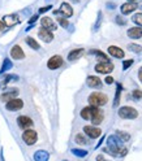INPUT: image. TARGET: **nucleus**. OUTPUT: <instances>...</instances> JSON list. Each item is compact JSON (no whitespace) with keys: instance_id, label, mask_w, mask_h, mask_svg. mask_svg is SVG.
Instances as JSON below:
<instances>
[{"instance_id":"obj_6","label":"nucleus","mask_w":142,"mask_h":161,"mask_svg":"<svg viewBox=\"0 0 142 161\" xmlns=\"http://www.w3.org/2000/svg\"><path fill=\"white\" fill-rule=\"evenodd\" d=\"M53 13L55 14H63L64 17H72L73 16V8L72 5H69L68 3H61V5H60V9L59 10H53Z\"/></svg>"},{"instance_id":"obj_39","label":"nucleus","mask_w":142,"mask_h":161,"mask_svg":"<svg viewBox=\"0 0 142 161\" xmlns=\"http://www.w3.org/2000/svg\"><path fill=\"white\" fill-rule=\"evenodd\" d=\"M52 7L51 5H47V7H42V8H39V13H45V12H47V10H50Z\"/></svg>"},{"instance_id":"obj_7","label":"nucleus","mask_w":142,"mask_h":161,"mask_svg":"<svg viewBox=\"0 0 142 161\" xmlns=\"http://www.w3.org/2000/svg\"><path fill=\"white\" fill-rule=\"evenodd\" d=\"M22 107H24V102L21 100V99H17V98H14V99H12V100L7 102V104H5V108H7L8 110H10V112L20 110V109H22Z\"/></svg>"},{"instance_id":"obj_32","label":"nucleus","mask_w":142,"mask_h":161,"mask_svg":"<svg viewBox=\"0 0 142 161\" xmlns=\"http://www.w3.org/2000/svg\"><path fill=\"white\" fill-rule=\"evenodd\" d=\"M128 48H129V51L136 52V53H140L142 51V47L140 46V44H136V43H130L128 46Z\"/></svg>"},{"instance_id":"obj_41","label":"nucleus","mask_w":142,"mask_h":161,"mask_svg":"<svg viewBox=\"0 0 142 161\" xmlns=\"http://www.w3.org/2000/svg\"><path fill=\"white\" fill-rule=\"evenodd\" d=\"M97 161H110V160H107L103 155H99V156H97Z\"/></svg>"},{"instance_id":"obj_31","label":"nucleus","mask_w":142,"mask_h":161,"mask_svg":"<svg viewBox=\"0 0 142 161\" xmlns=\"http://www.w3.org/2000/svg\"><path fill=\"white\" fill-rule=\"evenodd\" d=\"M72 153L74 155V156H77V157H85L87 155V151H85V149H80V148H73Z\"/></svg>"},{"instance_id":"obj_21","label":"nucleus","mask_w":142,"mask_h":161,"mask_svg":"<svg viewBox=\"0 0 142 161\" xmlns=\"http://www.w3.org/2000/svg\"><path fill=\"white\" fill-rule=\"evenodd\" d=\"M90 121L93 122V125H94V126L102 124V121H103V112L99 108H97V110L94 112V114H93V117H91Z\"/></svg>"},{"instance_id":"obj_5","label":"nucleus","mask_w":142,"mask_h":161,"mask_svg":"<svg viewBox=\"0 0 142 161\" xmlns=\"http://www.w3.org/2000/svg\"><path fill=\"white\" fill-rule=\"evenodd\" d=\"M113 70V64L107 61V63H98L95 65V71L101 74H108Z\"/></svg>"},{"instance_id":"obj_12","label":"nucleus","mask_w":142,"mask_h":161,"mask_svg":"<svg viewBox=\"0 0 142 161\" xmlns=\"http://www.w3.org/2000/svg\"><path fill=\"white\" fill-rule=\"evenodd\" d=\"M10 56L14 60H22L25 57V53L22 51V48H21L18 44H16V46H13L12 49H10Z\"/></svg>"},{"instance_id":"obj_29","label":"nucleus","mask_w":142,"mask_h":161,"mask_svg":"<svg viewBox=\"0 0 142 161\" xmlns=\"http://www.w3.org/2000/svg\"><path fill=\"white\" fill-rule=\"evenodd\" d=\"M116 136H117L121 142H128V140L130 139V135H129V134H127V132H123V131H120V130H117Z\"/></svg>"},{"instance_id":"obj_4","label":"nucleus","mask_w":142,"mask_h":161,"mask_svg":"<svg viewBox=\"0 0 142 161\" xmlns=\"http://www.w3.org/2000/svg\"><path fill=\"white\" fill-rule=\"evenodd\" d=\"M37 139H38V135H37V131L35 130L26 129L22 132V140L28 144V146H33V144H35Z\"/></svg>"},{"instance_id":"obj_38","label":"nucleus","mask_w":142,"mask_h":161,"mask_svg":"<svg viewBox=\"0 0 142 161\" xmlns=\"http://www.w3.org/2000/svg\"><path fill=\"white\" fill-rule=\"evenodd\" d=\"M101 20H102V12L98 13V21H97V24H95V26H94V29H95V30L98 29V27H99V25H101Z\"/></svg>"},{"instance_id":"obj_20","label":"nucleus","mask_w":142,"mask_h":161,"mask_svg":"<svg viewBox=\"0 0 142 161\" xmlns=\"http://www.w3.org/2000/svg\"><path fill=\"white\" fill-rule=\"evenodd\" d=\"M127 34L132 39H140V38H142V27H132L128 30Z\"/></svg>"},{"instance_id":"obj_13","label":"nucleus","mask_w":142,"mask_h":161,"mask_svg":"<svg viewBox=\"0 0 142 161\" xmlns=\"http://www.w3.org/2000/svg\"><path fill=\"white\" fill-rule=\"evenodd\" d=\"M38 36L41 38V39L45 42V43H50V42H52L53 40V35H52V33L51 31H48V30H46V29H42L38 31Z\"/></svg>"},{"instance_id":"obj_30","label":"nucleus","mask_w":142,"mask_h":161,"mask_svg":"<svg viewBox=\"0 0 142 161\" xmlns=\"http://www.w3.org/2000/svg\"><path fill=\"white\" fill-rule=\"evenodd\" d=\"M74 142L78 143V144H81V146H85V144L89 143V142H87V139H86V138H85L82 134H77V135H76Z\"/></svg>"},{"instance_id":"obj_1","label":"nucleus","mask_w":142,"mask_h":161,"mask_svg":"<svg viewBox=\"0 0 142 161\" xmlns=\"http://www.w3.org/2000/svg\"><path fill=\"white\" fill-rule=\"evenodd\" d=\"M108 148H103L105 152H110L113 156H124L127 153V148L123 147V142L119 139L116 135H111L107 139Z\"/></svg>"},{"instance_id":"obj_33","label":"nucleus","mask_w":142,"mask_h":161,"mask_svg":"<svg viewBox=\"0 0 142 161\" xmlns=\"http://www.w3.org/2000/svg\"><path fill=\"white\" fill-rule=\"evenodd\" d=\"M133 22L134 24H137L138 26H141L142 27V13H136L134 16H133Z\"/></svg>"},{"instance_id":"obj_27","label":"nucleus","mask_w":142,"mask_h":161,"mask_svg":"<svg viewBox=\"0 0 142 161\" xmlns=\"http://www.w3.org/2000/svg\"><path fill=\"white\" fill-rule=\"evenodd\" d=\"M26 43H28V46H29L30 48H33V49H39V48H41L39 44H38V42H37L35 39H33L31 36L26 38Z\"/></svg>"},{"instance_id":"obj_16","label":"nucleus","mask_w":142,"mask_h":161,"mask_svg":"<svg viewBox=\"0 0 142 161\" xmlns=\"http://www.w3.org/2000/svg\"><path fill=\"white\" fill-rule=\"evenodd\" d=\"M17 95H18V90H17V88H13V90H9L7 92L2 94L0 100H2V102H9V100H12V99H14Z\"/></svg>"},{"instance_id":"obj_18","label":"nucleus","mask_w":142,"mask_h":161,"mask_svg":"<svg viewBox=\"0 0 142 161\" xmlns=\"http://www.w3.org/2000/svg\"><path fill=\"white\" fill-rule=\"evenodd\" d=\"M137 7H138V5L136 4V3L128 2V3H125V4L121 5V13H123V14H129V13L134 12V10L137 9Z\"/></svg>"},{"instance_id":"obj_10","label":"nucleus","mask_w":142,"mask_h":161,"mask_svg":"<svg viewBox=\"0 0 142 161\" xmlns=\"http://www.w3.org/2000/svg\"><path fill=\"white\" fill-rule=\"evenodd\" d=\"M17 124L18 126L21 127V129H30V127L33 126V120L30 117H28V116H20V117L17 118Z\"/></svg>"},{"instance_id":"obj_17","label":"nucleus","mask_w":142,"mask_h":161,"mask_svg":"<svg viewBox=\"0 0 142 161\" xmlns=\"http://www.w3.org/2000/svg\"><path fill=\"white\" fill-rule=\"evenodd\" d=\"M97 108L98 107H86V108H84L82 110H81V117H82L84 120H91V117H93V114H94V112L97 110Z\"/></svg>"},{"instance_id":"obj_34","label":"nucleus","mask_w":142,"mask_h":161,"mask_svg":"<svg viewBox=\"0 0 142 161\" xmlns=\"http://www.w3.org/2000/svg\"><path fill=\"white\" fill-rule=\"evenodd\" d=\"M132 96H133L134 100H140V99H142V91L141 90H134Z\"/></svg>"},{"instance_id":"obj_3","label":"nucleus","mask_w":142,"mask_h":161,"mask_svg":"<svg viewBox=\"0 0 142 161\" xmlns=\"http://www.w3.org/2000/svg\"><path fill=\"white\" fill-rule=\"evenodd\" d=\"M119 116L125 120H134L138 117V112L132 107H121L119 109Z\"/></svg>"},{"instance_id":"obj_19","label":"nucleus","mask_w":142,"mask_h":161,"mask_svg":"<svg viewBox=\"0 0 142 161\" xmlns=\"http://www.w3.org/2000/svg\"><path fill=\"white\" fill-rule=\"evenodd\" d=\"M86 83H87V86L91 87V88H97V87L102 86V81L98 78V77H95V75H89V77H87Z\"/></svg>"},{"instance_id":"obj_8","label":"nucleus","mask_w":142,"mask_h":161,"mask_svg":"<svg viewBox=\"0 0 142 161\" xmlns=\"http://www.w3.org/2000/svg\"><path fill=\"white\" fill-rule=\"evenodd\" d=\"M63 65V57L60 55H55L47 61V68L50 70H56Z\"/></svg>"},{"instance_id":"obj_45","label":"nucleus","mask_w":142,"mask_h":161,"mask_svg":"<svg viewBox=\"0 0 142 161\" xmlns=\"http://www.w3.org/2000/svg\"><path fill=\"white\" fill-rule=\"evenodd\" d=\"M72 2H74V3H78V2H80V0H72Z\"/></svg>"},{"instance_id":"obj_24","label":"nucleus","mask_w":142,"mask_h":161,"mask_svg":"<svg viewBox=\"0 0 142 161\" xmlns=\"http://www.w3.org/2000/svg\"><path fill=\"white\" fill-rule=\"evenodd\" d=\"M10 68H13V64H12V61H10L8 57L7 59H4L3 61V65H2V69H0V73H5L7 70H9Z\"/></svg>"},{"instance_id":"obj_44","label":"nucleus","mask_w":142,"mask_h":161,"mask_svg":"<svg viewBox=\"0 0 142 161\" xmlns=\"http://www.w3.org/2000/svg\"><path fill=\"white\" fill-rule=\"evenodd\" d=\"M4 26H5V25L3 24V21H0V31H2V30L4 29Z\"/></svg>"},{"instance_id":"obj_43","label":"nucleus","mask_w":142,"mask_h":161,"mask_svg":"<svg viewBox=\"0 0 142 161\" xmlns=\"http://www.w3.org/2000/svg\"><path fill=\"white\" fill-rule=\"evenodd\" d=\"M138 78L142 82V68H140V70H138Z\"/></svg>"},{"instance_id":"obj_25","label":"nucleus","mask_w":142,"mask_h":161,"mask_svg":"<svg viewBox=\"0 0 142 161\" xmlns=\"http://www.w3.org/2000/svg\"><path fill=\"white\" fill-rule=\"evenodd\" d=\"M90 53H93V55H97L98 56V59H101V60H103L102 63H107V61H110V59H108L105 53H103L102 51H98V49H91L90 51Z\"/></svg>"},{"instance_id":"obj_42","label":"nucleus","mask_w":142,"mask_h":161,"mask_svg":"<svg viewBox=\"0 0 142 161\" xmlns=\"http://www.w3.org/2000/svg\"><path fill=\"white\" fill-rule=\"evenodd\" d=\"M106 83H107V85H111V83H113V78H112V77H107V78H106Z\"/></svg>"},{"instance_id":"obj_9","label":"nucleus","mask_w":142,"mask_h":161,"mask_svg":"<svg viewBox=\"0 0 142 161\" xmlns=\"http://www.w3.org/2000/svg\"><path fill=\"white\" fill-rule=\"evenodd\" d=\"M84 131H85V134L87 136L93 138V139H95V138H98L102 134V130L98 129V127H95V126H85L84 127Z\"/></svg>"},{"instance_id":"obj_37","label":"nucleus","mask_w":142,"mask_h":161,"mask_svg":"<svg viewBox=\"0 0 142 161\" xmlns=\"http://www.w3.org/2000/svg\"><path fill=\"white\" fill-rule=\"evenodd\" d=\"M116 22H117L119 25H121V26H124L125 24H127V20H125V18L123 17V16H117V17H116Z\"/></svg>"},{"instance_id":"obj_46","label":"nucleus","mask_w":142,"mask_h":161,"mask_svg":"<svg viewBox=\"0 0 142 161\" xmlns=\"http://www.w3.org/2000/svg\"><path fill=\"white\" fill-rule=\"evenodd\" d=\"M128 2H130V3H134V2H136V0H128Z\"/></svg>"},{"instance_id":"obj_35","label":"nucleus","mask_w":142,"mask_h":161,"mask_svg":"<svg viewBox=\"0 0 142 161\" xmlns=\"http://www.w3.org/2000/svg\"><path fill=\"white\" fill-rule=\"evenodd\" d=\"M132 64H133V60H132V59H130V60H125L124 63H123V69H124V70L129 69L130 66H132Z\"/></svg>"},{"instance_id":"obj_23","label":"nucleus","mask_w":142,"mask_h":161,"mask_svg":"<svg viewBox=\"0 0 142 161\" xmlns=\"http://www.w3.org/2000/svg\"><path fill=\"white\" fill-rule=\"evenodd\" d=\"M85 52V49L84 48H76L73 49V51H70L69 55H68V60L69 61H74V60H77L80 59L81 56H82V53Z\"/></svg>"},{"instance_id":"obj_22","label":"nucleus","mask_w":142,"mask_h":161,"mask_svg":"<svg viewBox=\"0 0 142 161\" xmlns=\"http://www.w3.org/2000/svg\"><path fill=\"white\" fill-rule=\"evenodd\" d=\"M48 159H50V155H48V152L45 151V149H39V151H37L34 153L35 161H48Z\"/></svg>"},{"instance_id":"obj_11","label":"nucleus","mask_w":142,"mask_h":161,"mask_svg":"<svg viewBox=\"0 0 142 161\" xmlns=\"http://www.w3.org/2000/svg\"><path fill=\"white\" fill-rule=\"evenodd\" d=\"M41 25H42L43 29H46V30H48V31H53V30L57 29L56 24H55V22H53L50 17H43V18L41 20Z\"/></svg>"},{"instance_id":"obj_15","label":"nucleus","mask_w":142,"mask_h":161,"mask_svg":"<svg viewBox=\"0 0 142 161\" xmlns=\"http://www.w3.org/2000/svg\"><path fill=\"white\" fill-rule=\"evenodd\" d=\"M108 53L111 55L112 57H116V59H123L124 57V51L120 47H116V46H110L108 47Z\"/></svg>"},{"instance_id":"obj_14","label":"nucleus","mask_w":142,"mask_h":161,"mask_svg":"<svg viewBox=\"0 0 142 161\" xmlns=\"http://www.w3.org/2000/svg\"><path fill=\"white\" fill-rule=\"evenodd\" d=\"M20 20L17 17V14H7L3 17V24L5 26H14L16 24H18Z\"/></svg>"},{"instance_id":"obj_26","label":"nucleus","mask_w":142,"mask_h":161,"mask_svg":"<svg viewBox=\"0 0 142 161\" xmlns=\"http://www.w3.org/2000/svg\"><path fill=\"white\" fill-rule=\"evenodd\" d=\"M18 79V77L17 75H5L4 77V79L0 82V87H4L7 83H9V82H12V81H17Z\"/></svg>"},{"instance_id":"obj_28","label":"nucleus","mask_w":142,"mask_h":161,"mask_svg":"<svg viewBox=\"0 0 142 161\" xmlns=\"http://www.w3.org/2000/svg\"><path fill=\"white\" fill-rule=\"evenodd\" d=\"M120 92H121V85L117 83V90H116V94H115V100H113V107L116 108L119 107V103H120Z\"/></svg>"},{"instance_id":"obj_2","label":"nucleus","mask_w":142,"mask_h":161,"mask_svg":"<svg viewBox=\"0 0 142 161\" xmlns=\"http://www.w3.org/2000/svg\"><path fill=\"white\" fill-rule=\"evenodd\" d=\"M108 102V96L106 94H102V92H93L91 95L89 96V103L93 105V107H102V105L107 104Z\"/></svg>"},{"instance_id":"obj_36","label":"nucleus","mask_w":142,"mask_h":161,"mask_svg":"<svg viewBox=\"0 0 142 161\" xmlns=\"http://www.w3.org/2000/svg\"><path fill=\"white\" fill-rule=\"evenodd\" d=\"M57 21H59V24L61 25L63 27H68V26H69L68 20H65V18H63V17H59V18H57Z\"/></svg>"},{"instance_id":"obj_40","label":"nucleus","mask_w":142,"mask_h":161,"mask_svg":"<svg viewBox=\"0 0 142 161\" xmlns=\"http://www.w3.org/2000/svg\"><path fill=\"white\" fill-rule=\"evenodd\" d=\"M38 17H39V16H38V14H35V16H33V17H31V18L29 20V24H30V25H33V24H34V22H35V21L38 20Z\"/></svg>"}]
</instances>
